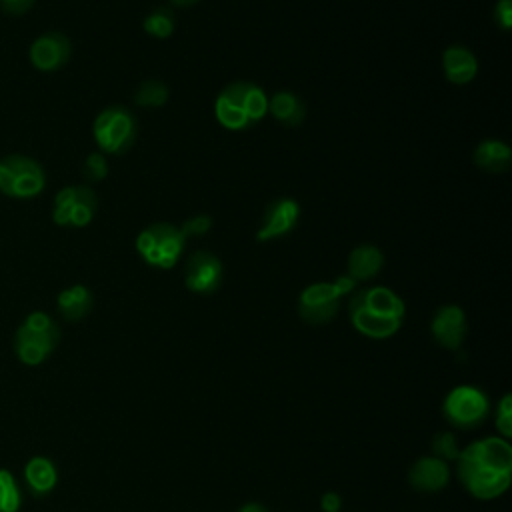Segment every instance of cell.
I'll return each instance as SVG.
<instances>
[{"label": "cell", "instance_id": "obj_26", "mask_svg": "<svg viewBox=\"0 0 512 512\" xmlns=\"http://www.w3.org/2000/svg\"><path fill=\"white\" fill-rule=\"evenodd\" d=\"M494 424L500 438L510 440L512 438V394L506 392L494 410Z\"/></svg>", "mask_w": 512, "mask_h": 512}, {"label": "cell", "instance_id": "obj_2", "mask_svg": "<svg viewBox=\"0 0 512 512\" xmlns=\"http://www.w3.org/2000/svg\"><path fill=\"white\" fill-rule=\"evenodd\" d=\"M406 304L386 286H368L348 298V318L356 332L372 340L392 338L404 324Z\"/></svg>", "mask_w": 512, "mask_h": 512}, {"label": "cell", "instance_id": "obj_27", "mask_svg": "<svg viewBox=\"0 0 512 512\" xmlns=\"http://www.w3.org/2000/svg\"><path fill=\"white\" fill-rule=\"evenodd\" d=\"M82 176H84V180L90 182V184L104 180V178L108 176V160H106V154H102L100 150L90 152V154L84 158Z\"/></svg>", "mask_w": 512, "mask_h": 512}, {"label": "cell", "instance_id": "obj_21", "mask_svg": "<svg viewBox=\"0 0 512 512\" xmlns=\"http://www.w3.org/2000/svg\"><path fill=\"white\" fill-rule=\"evenodd\" d=\"M472 160L474 164L490 174H500L506 172L510 168L512 162V150L506 142L502 140H494V138H486L482 140L474 152H472Z\"/></svg>", "mask_w": 512, "mask_h": 512}, {"label": "cell", "instance_id": "obj_17", "mask_svg": "<svg viewBox=\"0 0 512 512\" xmlns=\"http://www.w3.org/2000/svg\"><path fill=\"white\" fill-rule=\"evenodd\" d=\"M442 72L450 84L464 86L478 74V58L462 44H452L442 52Z\"/></svg>", "mask_w": 512, "mask_h": 512}, {"label": "cell", "instance_id": "obj_9", "mask_svg": "<svg viewBox=\"0 0 512 512\" xmlns=\"http://www.w3.org/2000/svg\"><path fill=\"white\" fill-rule=\"evenodd\" d=\"M490 414V398L472 384L454 386L442 400L444 420L458 430L478 428Z\"/></svg>", "mask_w": 512, "mask_h": 512}, {"label": "cell", "instance_id": "obj_19", "mask_svg": "<svg viewBox=\"0 0 512 512\" xmlns=\"http://www.w3.org/2000/svg\"><path fill=\"white\" fill-rule=\"evenodd\" d=\"M94 306V296L88 286L72 284L58 292L56 310L66 322H80L90 314Z\"/></svg>", "mask_w": 512, "mask_h": 512}, {"label": "cell", "instance_id": "obj_32", "mask_svg": "<svg viewBox=\"0 0 512 512\" xmlns=\"http://www.w3.org/2000/svg\"><path fill=\"white\" fill-rule=\"evenodd\" d=\"M236 512H270V510L260 502H246Z\"/></svg>", "mask_w": 512, "mask_h": 512}, {"label": "cell", "instance_id": "obj_8", "mask_svg": "<svg viewBox=\"0 0 512 512\" xmlns=\"http://www.w3.org/2000/svg\"><path fill=\"white\" fill-rule=\"evenodd\" d=\"M134 246L138 256L148 266L170 270L180 260L186 246V238L182 236L178 226L170 222H154L140 230Z\"/></svg>", "mask_w": 512, "mask_h": 512}, {"label": "cell", "instance_id": "obj_7", "mask_svg": "<svg viewBox=\"0 0 512 512\" xmlns=\"http://www.w3.org/2000/svg\"><path fill=\"white\" fill-rule=\"evenodd\" d=\"M46 188L44 166L26 154L0 156V194L12 200H32Z\"/></svg>", "mask_w": 512, "mask_h": 512}, {"label": "cell", "instance_id": "obj_1", "mask_svg": "<svg viewBox=\"0 0 512 512\" xmlns=\"http://www.w3.org/2000/svg\"><path fill=\"white\" fill-rule=\"evenodd\" d=\"M456 478L476 500L500 498L512 482V444L500 436L478 438L460 448Z\"/></svg>", "mask_w": 512, "mask_h": 512}, {"label": "cell", "instance_id": "obj_18", "mask_svg": "<svg viewBox=\"0 0 512 512\" xmlns=\"http://www.w3.org/2000/svg\"><path fill=\"white\" fill-rule=\"evenodd\" d=\"M384 268V254L374 244H360L350 250L348 262H346V274L354 282L372 280L380 274Z\"/></svg>", "mask_w": 512, "mask_h": 512}, {"label": "cell", "instance_id": "obj_12", "mask_svg": "<svg viewBox=\"0 0 512 512\" xmlns=\"http://www.w3.org/2000/svg\"><path fill=\"white\" fill-rule=\"evenodd\" d=\"M72 42L66 34L50 30L36 36L28 48V60L38 72H56L68 64Z\"/></svg>", "mask_w": 512, "mask_h": 512}, {"label": "cell", "instance_id": "obj_4", "mask_svg": "<svg viewBox=\"0 0 512 512\" xmlns=\"http://www.w3.org/2000/svg\"><path fill=\"white\" fill-rule=\"evenodd\" d=\"M60 342V326L44 310H32L14 332V354L24 366L46 362Z\"/></svg>", "mask_w": 512, "mask_h": 512}, {"label": "cell", "instance_id": "obj_15", "mask_svg": "<svg viewBox=\"0 0 512 512\" xmlns=\"http://www.w3.org/2000/svg\"><path fill=\"white\" fill-rule=\"evenodd\" d=\"M450 464L436 456H420L412 462L408 470V484L422 494H434L448 486L450 482Z\"/></svg>", "mask_w": 512, "mask_h": 512}, {"label": "cell", "instance_id": "obj_30", "mask_svg": "<svg viewBox=\"0 0 512 512\" xmlns=\"http://www.w3.org/2000/svg\"><path fill=\"white\" fill-rule=\"evenodd\" d=\"M34 2L36 0H0V8L10 16H22L34 6Z\"/></svg>", "mask_w": 512, "mask_h": 512}, {"label": "cell", "instance_id": "obj_5", "mask_svg": "<svg viewBox=\"0 0 512 512\" xmlns=\"http://www.w3.org/2000/svg\"><path fill=\"white\" fill-rule=\"evenodd\" d=\"M356 282L342 274L334 282H314L308 284L298 296V316L314 326L328 324L340 310V302L346 294L354 292Z\"/></svg>", "mask_w": 512, "mask_h": 512}, {"label": "cell", "instance_id": "obj_23", "mask_svg": "<svg viewBox=\"0 0 512 512\" xmlns=\"http://www.w3.org/2000/svg\"><path fill=\"white\" fill-rule=\"evenodd\" d=\"M170 98V90L162 80H144L134 92V104L142 108H162Z\"/></svg>", "mask_w": 512, "mask_h": 512}, {"label": "cell", "instance_id": "obj_6", "mask_svg": "<svg viewBox=\"0 0 512 512\" xmlns=\"http://www.w3.org/2000/svg\"><path fill=\"white\" fill-rule=\"evenodd\" d=\"M138 134V122L132 110L122 104L102 108L92 122V136L102 154H126Z\"/></svg>", "mask_w": 512, "mask_h": 512}, {"label": "cell", "instance_id": "obj_29", "mask_svg": "<svg viewBox=\"0 0 512 512\" xmlns=\"http://www.w3.org/2000/svg\"><path fill=\"white\" fill-rule=\"evenodd\" d=\"M494 20L502 30L512 28V0H498L494 10Z\"/></svg>", "mask_w": 512, "mask_h": 512}, {"label": "cell", "instance_id": "obj_25", "mask_svg": "<svg viewBox=\"0 0 512 512\" xmlns=\"http://www.w3.org/2000/svg\"><path fill=\"white\" fill-rule=\"evenodd\" d=\"M430 450H432V456H436L444 462H454L460 454V444L452 432L444 430V432H438L432 436Z\"/></svg>", "mask_w": 512, "mask_h": 512}, {"label": "cell", "instance_id": "obj_3", "mask_svg": "<svg viewBox=\"0 0 512 512\" xmlns=\"http://www.w3.org/2000/svg\"><path fill=\"white\" fill-rule=\"evenodd\" d=\"M268 114V94L246 80L224 86L214 100V116L226 130H248Z\"/></svg>", "mask_w": 512, "mask_h": 512}, {"label": "cell", "instance_id": "obj_33", "mask_svg": "<svg viewBox=\"0 0 512 512\" xmlns=\"http://www.w3.org/2000/svg\"><path fill=\"white\" fill-rule=\"evenodd\" d=\"M196 2H200V0H170V4L176 8H188V6H194Z\"/></svg>", "mask_w": 512, "mask_h": 512}, {"label": "cell", "instance_id": "obj_10", "mask_svg": "<svg viewBox=\"0 0 512 512\" xmlns=\"http://www.w3.org/2000/svg\"><path fill=\"white\" fill-rule=\"evenodd\" d=\"M98 210V196L88 184H70L52 200V222L62 228L88 226Z\"/></svg>", "mask_w": 512, "mask_h": 512}, {"label": "cell", "instance_id": "obj_20", "mask_svg": "<svg viewBox=\"0 0 512 512\" xmlns=\"http://www.w3.org/2000/svg\"><path fill=\"white\" fill-rule=\"evenodd\" d=\"M268 114H272L282 126L296 128L306 118V104L298 94L290 90H278L268 96Z\"/></svg>", "mask_w": 512, "mask_h": 512}, {"label": "cell", "instance_id": "obj_28", "mask_svg": "<svg viewBox=\"0 0 512 512\" xmlns=\"http://www.w3.org/2000/svg\"><path fill=\"white\" fill-rule=\"evenodd\" d=\"M210 228H212V218L208 214H196V216H190L188 220H184V224L180 226V232L188 240V238L204 236Z\"/></svg>", "mask_w": 512, "mask_h": 512}, {"label": "cell", "instance_id": "obj_11", "mask_svg": "<svg viewBox=\"0 0 512 512\" xmlns=\"http://www.w3.org/2000/svg\"><path fill=\"white\" fill-rule=\"evenodd\" d=\"M224 280L222 260L208 252L196 250L188 256L184 266V286L194 294H214Z\"/></svg>", "mask_w": 512, "mask_h": 512}, {"label": "cell", "instance_id": "obj_31", "mask_svg": "<svg viewBox=\"0 0 512 512\" xmlns=\"http://www.w3.org/2000/svg\"><path fill=\"white\" fill-rule=\"evenodd\" d=\"M342 508V496L334 490H328L320 496V510L322 512H340Z\"/></svg>", "mask_w": 512, "mask_h": 512}, {"label": "cell", "instance_id": "obj_22", "mask_svg": "<svg viewBox=\"0 0 512 512\" xmlns=\"http://www.w3.org/2000/svg\"><path fill=\"white\" fill-rule=\"evenodd\" d=\"M142 28L146 34L154 38H160V40L170 38L176 30V14L168 6H156L144 16Z\"/></svg>", "mask_w": 512, "mask_h": 512}, {"label": "cell", "instance_id": "obj_14", "mask_svg": "<svg viewBox=\"0 0 512 512\" xmlns=\"http://www.w3.org/2000/svg\"><path fill=\"white\" fill-rule=\"evenodd\" d=\"M430 332L438 346L446 350H458L468 334L466 312L458 304L440 306L430 320Z\"/></svg>", "mask_w": 512, "mask_h": 512}, {"label": "cell", "instance_id": "obj_16", "mask_svg": "<svg viewBox=\"0 0 512 512\" xmlns=\"http://www.w3.org/2000/svg\"><path fill=\"white\" fill-rule=\"evenodd\" d=\"M22 482L30 496L44 498L58 484V468L48 456H32L22 468Z\"/></svg>", "mask_w": 512, "mask_h": 512}, {"label": "cell", "instance_id": "obj_13", "mask_svg": "<svg viewBox=\"0 0 512 512\" xmlns=\"http://www.w3.org/2000/svg\"><path fill=\"white\" fill-rule=\"evenodd\" d=\"M300 218V204L290 198V196H282L272 200L262 216V222L256 230V240L258 242H270V240H278L288 236Z\"/></svg>", "mask_w": 512, "mask_h": 512}, {"label": "cell", "instance_id": "obj_24", "mask_svg": "<svg viewBox=\"0 0 512 512\" xmlns=\"http://www.w3.org/2000/svg\"><path fill=\"white\" fill-rule=\"evenodd\" d=\"M22 488L14 474L0 468V512H18L22 508Z\"/></svg>", "mask_w": 512, "mask_h": 512}]
</instances>
